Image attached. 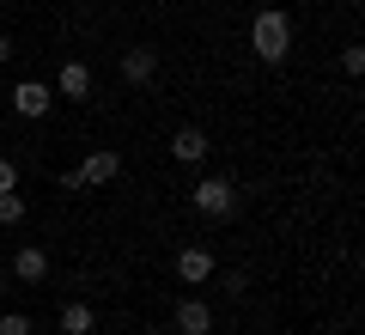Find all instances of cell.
<instances>
[{
    "label": "cell",
    "instance_id": "cell-1",
    "mask_svg": "<svg viewBox=\"0 0 365 335\" xmlns=\"http://www.w3.org/2000/svg\"><path fill=\"white\" fill-rule=\"evenodd\" d=\"M250 49H256V61L280 67L292 55V19L280 13V6H262V13L250 19Z\"/></svg>",
    "mask_w": 365,
    "mask_h": 335
},
{
    "label": "cell",
    "instance_id": "cell-2",
    "mask_svg": "<svg viewBox=\"0 0 365 335\" xmlns=\"http://www.w3.org/2000/svg\"><path fill=\"white\" fill-rule=\"evenodd\" d=\"M195 214H207V219H232V214H237V189H232V177H201V183H195Z\"/></svg>",
    "mask_w": 365,
    "mask_h": 335
},
{
    "label": "cell",
    "instance_id": "cell-3",
    "mask_svg": "<svg viewBox=\"0 0 365 335\" xmlns=\"http://www.w3.org/2000/svg\"><path fill=\"white\" fill-rule=\"evenodd\" d=\"M177 281H182V286H201V281H213V250H201V244H182V250H177Z\"/></svg>",
    "mask_w": 365,
    "mask_h": 335
},
{
    "label": "cell",
    "instance_id": "cell-4",
    "mask_svg": "<svg viewBox=\"0 0 365 335\" xmlns=\"http://www.w3.org/2000/svg\"><path fill=\"white\" fill-rule=\"evenodd\" d=\"M49 104H55V91L43 86V79H25V86H13V110H19V116L37 122V116H49Z\"/></svg>",
    "mask_w": 365,
    "mask_h": 335
},
{
    "label": "cell",
    "instance_id": "cell-5",
    "mask_svg": "<svg viewBox=\"0 0 365 335\" xmlns=\"http://www.w3.org/2000/svg\"><path fill=\"white\" fill-rule=\"evenodd\" d=\"M116 171H122L116 153H86V165L73 171V183H79V189H91V183H116Z\"/></svg>",
    "mask_w": 365,
    "mask_h": 335
},
{
    "label": "cell",
    "instance_id": "cell-6",
    "mask_svg": "<svg viewBox=\"0 0 365 335\" xmlns=\"http://www.w3.org/2000/svg\"><path fill=\"white\" fill-rule=\"evenodd\" d=\"M122 79H128V86H153V79H158V49H146V43L128 49V55H122Z\"/></svg>",
    "mask_w": 365,
    "mask_h": 335
},
{
    "label": "cell",
    "instance_id": "cell-7",
    "mask_svg": "<svg viewBox=\"0 0 365 335\" xmlns=\"http://www.w3.org/2000/svg\"><path fill=\"white\" fill-rule=\"evenodd\" d=\"M177 329L182 335H207L213 329V305L207 299H177Z\"/></svg>",
    "mask_w": 365,
    "mask_h": 335
},
{
    "label": "cell",
    "instance_id": "cell-8",
    "mask_svg": "<svg viewBox=\"0 0 365 335\" xmlns=\"http://www.w3.org/2000/svg\"><path fill=\"white\" fill-rule=\"evenodd\" d=\"M55 91L86 104V98H91V67H86V61H61V74H55Z\"/></svg>",
    "mask_w": 365,
    "mask_h": 335
},
{
    "label": "cell",
    "instance_id": "cell-9",
    "mask_svg": "<svg viewBox=\"0 0 365 335\" xmlns=\"http://www.w3.org/2000/svg\"><path fill=\"white\" fill-rule=\"evenodd\" d=\"M170 159H177V165H201V159H207V134L201 129H177L170 134Z\"/></svg>",
    "mask_w": 365,
    "mask_h": 335
},
{
    "label": "cell",
    "instance_id": "cell-10",
    "mask_svg": "<svg viewBox=\"0 0 365 335\" xmlns=\"http://www.w3.org/2000/svg\"><path fill=\"white\" fill-rule=\"evenodd\" d=\"M13 274L37 286L43 274H49V250H43V244H19V256H13Z\"/></svg>",
    "mask_w": 365,
    "mask_h": 335
},
{
    "label": "cell",
    "instance_id": "cell-11",
    "mask_svg": "<svg viewBox=\"0 0 365 335\" xmlns=\"http://www.w3.org/2000/svg\"><path fill=\"white\" fill-rule=\"evenodd\" d=\"M91 329H98V311L86 299H67L61 305V335H91Z\"/></svg>",
    "mask_w": 365,
    "mask_h": 335
},
{
    "label": "cell",
    "instance_id": "cell-12",
    "mask_svg": "<svg viewBox=\"0 0 365 335\" xmlns=\"http://www.w3.org/2000/svg\"><path fill=\"white\" fill-rule=\"evenodd\" d=\"M19 219H25V195H0V226H19Z\"/></svg>",
    "mask_w": 365,
    "mask_h": 335
},
{
    "label": "cell",
    "instance_id": "cell-13",
    "mask_svg": "<svg viewBox=\"0 0 365 335\" xmlns=\"http://www.w3.org/2000/svg\"><path fill=\"white\" fill-rule=\"evenodd\" d=\"M0 335H31V317L25 311H6V317H0Z\"/></svg>",
    "mask_w": 365,
    "mask_h": 335
},
{
    "label": "cell",
    "instance_id": "cell-14",
    "mask_svg": "<svg viewBox=\"0 0 365 335\" xmlns=\"http://www.w3.org/2000/svg\"><path fill=\"white\" fill-rule=\"evenodd\" d=\"M341 67H347V74H365V49H359V43H347V49H341Z\"/></svg>",
    "mask_w": 365,
    "mask_h": 335
},
{
    "label": "cell",
    "instance_id": "cell-15",
    "mask_svg": "<svg viewBox=\"0 0 365 335\" xmlns=\"http://www.w3.org/2000/svg\"><path fill=\"white\" fill-rule=\"evenodd\" d=\"M19 189V165H13V159H0V195H13Z\"/></svg>",
    "mask_w": 365,
    "mask_h": 335
},
{
    "label": "cell",
    "instance_id": "cell-16",
    "mask_svg": "<svg viewBox=\"0 0 365 335\" xmlns=\"http://www.w3.org/2000/svg\"><path fill=\"white\" fill-rule=\"evenodd\" d=\"M13 55H19V43H13V37H0V61H13Z\"/></svg>",
    "mask_w": 365,
    "mask_h": 335
},
{
    "label": "cell",
    "instance_id": "cell-17",
    "mask_svg": "<svg viewBox=\"0 0 365 335\" xmlns=\"http://www.w3.org/2000/svg\"><path fill=\"white\" fill-rule=\"evenodd\" d=\"M0 91H6V79H0Z\"/></svg>",
    "mask_w": 365,
    "mask_h": 335
},
{
    "label": "cell",
    "instance_id": "cell-18",
    "mask_svg": "<svg viewBox=\"0 0 365 335\" xmlns=\"http://www.w3.org/2000/svg\"><path fill=\"white\" fill-rule=\"evenodd\" d=\"M0 281H6V274H0Z\"/></svg>",
    "mask_w": 365,
    "mask_h": 335
}]
</instances>
